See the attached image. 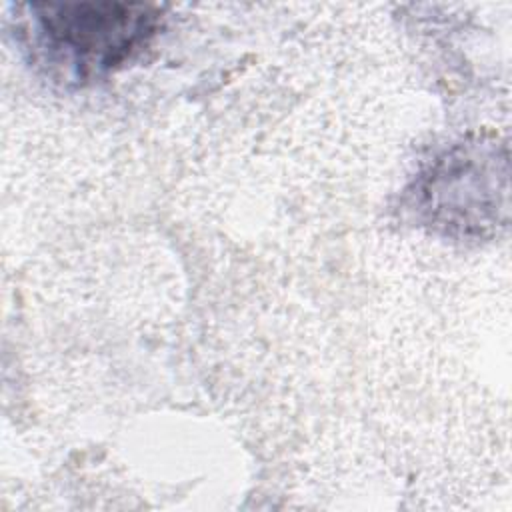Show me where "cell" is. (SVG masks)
I'll list each match as a JSON object with an SVG mask.
<instances>
[{
	"mask_svg": "<svg viewBox=\"0 0 512 512\" xmlns=\"http://www.w3.org/2000/svg\"><path fill=\"white\" fill-rule=\"evenodd\" d=\"M28 8L42 52L84 78L130 60L160 24L158 10L138 2H42Z\"/></svg>",
	"mask_w": 512,
	"mask_h": 512,
	"instance_id": "1",
	"label": "cell"
}]
</instances>
